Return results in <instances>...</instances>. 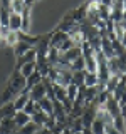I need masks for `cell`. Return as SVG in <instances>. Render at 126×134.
Here are the masks:
<instances>
[{"mask_svg": "<svg viewBox=\"0 0 126 134\" xmlns=\"http://www.w3.org/2000/svg\"><path fill=\"white\" fill-rule=\"evenodd\" d=\"M98 92H99V87H98V86H94V87H86V91H84V100H86V106H89V104H96Z\"/></svg>", "mask_w": 126, "mask_h": 134, "instance_id": "9", "label": "cell"}, {"mask_svg": "<svg viewBox=\"0 0 126 134\" xmlns=\"http://www.w3.org/2000/svg\"><path fill=\"white\" fill-rule=\"evenodd\" d=\"M17 126L14 117H3L0 121V134H17Z\"/></svg>", "mask_w": 126, "mask_h": 134, "instance_id": "3", "label": "cell"}, {"mask_svg": "<svg viewBox=\"0 0 126 134\" xmlns=\"http://www.w3.org/2000/svg\"><path fill=\"white\" fill-rule=\"evenodd\" d=\"M99 84L98 74H92V72H86V77H84V86L86 87H94Z\"/></svg>", "mask_w": 126, "mask_h": 134, "instance_id": "26", "label": "cell"}, {"mask_svg": "<svg viewBox=\"0 0 126 134\" xmlns=\"http://www.w3.org/2000/svg\"><path fill=\"white\" fill-rule=\"evenodd\" d=\"M69 39V34L67 32H62V30H56L50 34V39H49V45L52 49H61V45L64 44V42Z\"/></svg>", "mask_w": 126, "mask_h": 134, "instance_id": "2", "label": "cell"}, {"mask_svg": "<svg viewBox=\"0 0 126 134\" xmlns=\"http://www.w3.org/2000/svg\"><path fill=\"white\" fill-rule=\"evenodd\" d=\"M99 2H101V0H99Z\"/></svg>", "mask_w": 126, "mask_h": 134, "instance_id": "37", "label": "cell"}, {"mask_svg": "<svg viewBox=\"0 0 126 134\" xmlns=\"http://www.w3.org/2000/svg\"><path fill=\"white\" fill-rule=\"evenodd\" d=\"M14 121H15V126H17V129H20L22 126H25L30 121V116L29 114H25L24 111H17L15 112V116H14Z\"/></svg>", "mask_w": 126, "mask_h": 134, "instance_id": "20", "label": "cell"}, {"mask_svg": "<svg viewBox=\"0 0 126 134\" xmlns=\"http://www.w3.org/2000/svg\"><path fill=\"white\" fill-rule=\"evenodd\" d=\"M2 112H3V117H14L15 112H17L14 102H5L2 106Z\"/></svg>", "mask_w": 126, "mask_h": 134, "instance_id": "28", "label": "cell"}, {"mask_svg": "<svg viewBox=\"0 0 126 134\" xmlns=\"http://www.w3.org/2000/svg\"><path fill=\"white\" fill-rule=\"evenodd\" d=\"M42 81V74L39 72V70L35 69V72H34L30 77H27L25 79V91H29V89H32L34 86H37V84H39Z\"/></svg>", "mask_w": 126, "mask_h": 134, "instance_id": "17", "label": "cell"}, {"mask_svg": "<svg viewBox=\"0 0 126 134\" xmlns=\"http://www.w3.org/2000/svg\"><path fill=\"white\" fill-rule=\"evenodd\" d=\"M30 49H34L29 42H25V40H19V44L14 47V55L15 57H20L22 54H25V52H29Z\"/></svg>", "mask_w": 126, "mask_h": 134, "instance_id": "19", "label": "cell"}, {"mask_svg": "<svg viewBox=\"0 0 126 134\" xmlns=\"http://www.w3.org/2000/svg\"><path fill=\"white\" fill-rule=\"evenodd\" d=\"M32 2H34V0H25V3H27V5H32Z\"/></svg>", "mask_w": 126, "mask_h": 134, "instance_id": "35", "label": "cell"}, {"mask_svg": "<svg viewBox=\"0 0 126 134\" xmlns=\"http://www.w3.org/2000/svg\"><path fill=\"white\" fill-rule=\"evenodd\" d=\"M30 20H32V17H30V5H27L25 10L22 12V27H20V32H22V34H29V32H30Z\"/></svg>", "mask_w": 126, "mask_h": 134, "instance_id": "8", "label": "cell"}, {"mask_svg": "<svg viewBox=\"0 0 126 134\" xmlns=\"http://www.w3.org/2000/svg\"><path fill=\"white\" fill-rule=\"evenodd\" d=\"M124 119H126V117H124Z\"/></svg>", "mask_w": 126, "mask_h": 134, "instance_id": "38", "label": "cell"}, {"mask_svg": "<svg viewBox=\"0 0 126 134\" xmlns=\"http://www.w3.org/2000/svg\"><path fill=\"white\" fill-rule=\"evenodd\" d=\"M37 107H39V106H37V102H35V100H29V102L27 104H25V107L22 109V111L25 112V114H29V116H32L34 114V112H35L37 111Z\"/></svg>", "mask_w": 126, "mask_h": 134, "instance_id": "30", "label": "cell"}, {"mask_svg": "<svg viewBox=\"0 0 126 134\" xmlns=\"http://www.w3.org/2000/svg\"><path fill=\"white\" fill-rule=\"evenodd\" d=\"M29 100H30V94H29V91H24V92H20V94L17 96V99L14 100V106H15L17 111H22Z\"/></svg>", "mask_w": 126, "mask_h": 134, "instance_id": "12", "label": "cell"}, {"mask_svg": "<svg viewBox=\"0 0 126 134\" xmlns=\"http://www.w3.org/2000/svg\"><path fill=\"white\" fill-rule=\"evenodd\" d=\"M84 77H86V70H74L71 84H76L77 87L79 86H84Z\"/></svg>", "mask_w": 126, "mask_h": 134, "instance_id": "25", "label": "cell"}, {"mask_svg": "<svg viewBox=\"0 0 126 134\" xmlns=\"http://www.w3.org/2000/svg\"><path fill=\"white\" fill-rule=\"evenodd\" d=\"M35 69H37V67H35V62H27V64H24L19 70H20V74L27 79V77H30V75L35 72Z\"/></svg>", "mask_w": 126, "mask_h": 134, "instance_id": "24", "label": "cell"}, {"mask_svg": "<svg viewBox=\"0 0 126 134\" xmlns=\"http://www.w3.org/2000/svg\"><path fill=\"white\" fill-rule=\"evenodd\" d=\"M37 106H39V104H37ZM30 119H32L35 124H39L40 127H44V126H45V122H47V119H49V116L45 114V112L42 111L40 107H37V111H35V112H34V114L30 116Z\"/></svg>", "mask_w": 126, "mask_h": 134, "instance_id": "11", "label": "cell"}, {"mask_svg": "<svg viewBox=\"0 0 126 134\" xmlns=\"http://www.w3.org/2000/svg\"><path fill=\"white\" fill-rule=\"evenodd\" d=\"M86 59V72H92L96 74L98 72V59H96V52L91 54V55L84 57Z\"/></svg>", "mask_w": 126, "mask_h": 134, "instance_id": "15", "label": "cell"}, {"mask_svg": "<svg viewBox=\"0 0 126 134\" xmlns=\"http://www.w3.org/2000/svg\"><path fill=\"white\" fill-rule=\"evenodd\" d=\"M3 119V112H2V107H0V121Z\"/></svg>", "mask_w": 126, "mask_h": 134, "instance_id": "36", "label": "cell"}, {"mask_svg": "<svg viewBox=\"0 0 126 134\" xmlns=\"http://www.w3.org/2000/svg\"><path fill=\"white\" fill-rule=\"evenodd\" d=\"M37 104H39V107H40V109H42V111H44V112H45L47 116H52V111H54V106H52V99H49L47 96H45V97H44V99H40V100H39Z\"/></svg>", "mask_w": 126, "mask_h": 134, "instance_id": "21", "label": "cell"}, {"mask_svg": "<svg viewBox=\"0 0 126 134\" xmlns=\"http://www.w3.org/2000/svg\"><path fill=\"white\" fill-rule=\"evenodd\" d=\"M82 55V50H81V45H74V47H71L69 50H67V52H64L62 54V57L66 59L67 62H72V60H76V59L77 57H81Z\"/></svg>", "mask_w": 126, "mask_h": 134, "instance_id": "10", "label": "cell"}, {"mask_svg": "<svg viewBox=\"0 0 126 134\" xmlns=\"http://www.w3.org/2000/svg\"><path fill=\"white\" fill-rule=\"evenodd\" d=\"M0 47H7V44H5V39H3L2 35H0Z\"/></svg>", "mask_w": 126, "mask_h": 134, "instance_id": "33", "label": "cell"}, {"mask_svg": "<svg viewBox=\"0 0 126 134\" xmlns=\"http://www.w3.org/2000/svg\"><path fill=\"white\" fill-rule=\"evenodd\" d=\"M19 40H20V32L19 30H10L7 34V37H5V44H7V47H12L14 49L17 44H19Z\"/></svg>", "mask_w": 126, "mask_h": 134, "instance_id": "18", "label": "cell"}, {"mask_svg": "<svg viewBox=\"0 0 126 134\" xmlns=\"http://www.w3.org/2000/svg\"><path fill=\"white\" fill-rule=\"evenodd\" d=\"M25 7H27L25 0H12L10 2V12H14V14H22Z\"/></svg>", "mask_w": 126, "mask_h": 134, "instance_id": "23", "label": "cell"}, {"mask_svg": "<svg viewBox=\"0 0 126 134\" xmlns=\"http://www.w3.org/2000/svg\"><path fill=\"white\" fill-rule=\"evenodd\" d=\"M119 42H121V45H123V47L126 49V32H124V35L121 37V40H119Z\"/></svg>", "mask_w": 126, "mask_h": 134, "instance_id": "32", "label": "cell"}, {"mask_svg": "<svg viewBox=\"0 0 126 134\" xmlns=\"http://www.w3.org/2000/svg\"><path fill=\"white\" fill-rule=\"evenodd\" d=\"M71 70H86V59H84V55L77 57L76 60L71 62Z\"/></svg>", "mask_w": 126, "mask_h": 134, "instance_id": "27", "label": "cell"}, {"mask_svg": "<svg viewBox=\"0 0 126 134\" xmlns=\"http://www.w3.org/2000/svg\"><path fill=\"white\" fill-rule=\"evenodd\" d=\"M35 59H37V50H35V47H34V49L29 50V52H25V54H22L20 57H17L15 69L19 70L20 67H22L24 64H27V62H35Z\"/></svg>", "mask_w": 126, "mask_h": 134, "instance_id": "6", "label": "cell"}, {"mask_svg": "<svg viewBox=\"0 0 126 134\" xmlns=\"http://www.w3.org/2000/svg\"><path fill=\"white\" fill-rule=\"evenodd\" d=\"M7 91H10L12 94H17L19 96L20 92H24L25 91V77L22 74H20V70H14L10 75V79H8V84H7V87H5Z\"/></svg>", "mask_w": 126, "mask_h": 134, "instance_id": "1", "label": "cell"}, {"mask_svg": "<svg viewBox=\"0 0 126 134\" xmlns=\"http://www.w3.org/2000/svg\"><path fill=\"white\" fill-rule=\"evenodd\" d=\"M104 107H106V111L111 114V117H116V116H121V107H119V102H118L116 99H113L111 96H109V99L106 100V104H104Z\"/></svg>", "mask_w": 126, "mask_h": 134, "instance_id": "7", "label": "cell"}, {"mask_svg": "<svg viewBox=\"0 0 126 134\" xmlns=\"http://www.w3.org/2000/svg\"><path fill=\"white\" fill-rule=\"evenodd\" d=\"M52 89H54V99H56V100H61V102H62V100L67 97V92H66V87H64V86L54 84Z\"/></svg>", "mask_w": 126, "mask_h": 134, "instance_id": "22", "label": "cell"}, {"mask_svg": "<svg viewBox=\"0 0 126 134\" xmlns=\"http://www.w3.org/2000/svg\"><path fill=\"white\" fill-rule=\"evenodd\" d=\"M22 27V14H10V19H8V29L10 30H19Z\"/></svg>", "mask_w": 126, "mask_h": 134, "instance_id": "13", "label": "cell"}, {"mask_svg": "<svg viewBox=\"0 0 126 134\" xmlns=\"http://www.w3.org/2000/svg\"><path fill=\"white\" fill-rule=\"evenodd\" d=\"M104 134H121V132L118 131L113 124H106V132H104Z\"/></svg>", "mask_w": 126, "mask_h": 134, "instance_id": "31", "label": "cell"}, {"mask_svg": "<svg viewBox=\"0 0 126 134\" xmlns=\"http://www.w3.org/2000/svg\"><path fill=\"white\" fill-rule=\"evenodd\" d=\"M29 94H30V99L35 100V102H39L40 99H44L45 96H47V89H45V86L42 84V81L37 84V86H34L32 89H29Z\"/></svg>", "mask_w": 126, "mask_h": 134, "instance_id": "4", "label": "cell"}, {"mask_svg": "<svg viewBox=\"0 0 126 134\" xmlns=\"http://www.w3.org/2000/svg\"><path fill=\"white\" fill-rule=\"evenodd\" d=\"M40 134H50V132L47 131V129H42V132H40Z\"/></svg>", "mask_w": 126, "mask_h": 134, "instance_id": "34", "label": "cell"}, {"mask_svg": "<svg viewBox=\"0 0 126 134\" xmlns=\"http://www.w3.org/2000/svg\"><path fill=\"white\" fill-rule=\"evenodd\" d=\"M101 52L104 54L106 59L114 57V47H113V40L106 35H101Z\"/></svg>", "mask_w": 126, "mask_h": 134, "instance_id": "5", "label": "cell"}, {"mask_svg": "<svg viewBox=\"0 0 126 134\" xmlns=\"http://www.w3.org/2000/svg\"><path fill=\"white\" fill-rule=\"evenodd\" d=\"M77 91H79V87L76 86V84H69V86L66 87L67 97H69L71 100H76V97H77Z\"/></svg>", "mask_w": 126, "mask_h": 134, "instance_id": "29", "label": "cell"}, {"mask_svg": "<svg viewBox=\"0 0 126 134\" xmlns=\"http://www.w3.org/2000/svg\"><path fill=\"white\" fill-rule=\"evenodd\" d=\"M40 129V126L39 124H35L34 121L30 119L25 126H22V127L17 131V134H37V131Z\"/></svg>", "mask_w": 126, "mask_h": 134, "instance_id": "14", "label": "cell"}, {"mask_svg": "<svg viewBox=\"0 0 126 134\" xmlns=\"http://www.w3.org/2000/svg\"><path fill=\"white\" fill-rule=\"evenodd\" d=\"M91 131H92V134H104L106 132V122L101 117H96L91 124Z\"/></svg>", "mask_w": 126, "mask_h": 134, "instance_id": "16", "label": "cell"}]
</instances>
